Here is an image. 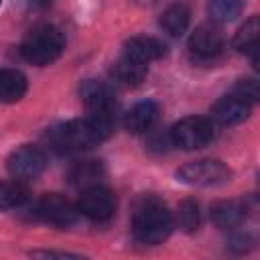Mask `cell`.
Returning a JSON list of instances; mask_svg holds the SVG:
<instances>
[{
  "label": "cell",
  "mask_w": 260,
  "mask_h": 260,
  "mask_svg": "<svg viewBox=\"0 0 260 260\" xmlns=\"http://www.w3.org/2000/svg\"><path fill=\"white\" fill-rule=\"evenodd\" d=\"M28 81L18 69H0V104H14L24 98Z\"/></svg>",
  "instance_id": "16"
},
{
  "label": "cell",
  "mask_w": 260,
  "mask_h": 260,
  "mask_svg": "<svg viewBox=\"0 0 260 260\" xmlns=\"http://www.w3.org/2000/svg\"><path fill=\"white\" fill-rule=\"evenodd\" d=\"M244 0H209L207 12L213 22H232L240 16Z\"/></svg>",
  "instance_id": "21"
},
{
  "label": "cell",
  "mask_w": 260,
  "mask_h": 260,
  "mask_svg": "<svg viewBox=\"0 0 260 260\" xmlns=\"http://www.w3.org/2000/svg\"><path fill=\"white\" fill-rule=\"evenodd\" d=\"M28 187L24 185V181H2L0 183V211L6 209H16L20 205H24L28 201Z\"/></svg>",
  "instance_id": "20"
},
{
  "label": "cell",
  "mask_w": 260,
  "mask_h": 260,
  "mask_svg": "<svg viewBox=\"0 0 260 260\" xmlns=\"http://www.w3.org/2000/svg\"><path fill=\"white\" fill-rule=\"evenodd\" d=\"M213 138H215V126L209 118L203 116H187L179 120L169 132V140L183 150L203 148Z\"/></svg>",
  "instance_id": "5"
},
{
  "label": "cell",
  "mask_w": 260,
  "mask_h": 260,
  "mask_svg": "<svg viewBox=\"0 0 260 260\" xmlns=\"http://www.w3.org/2000/svg\"><path fill=\"white\" fill-rule=\"evenodd\" d=\"M258 32H260V20L258 16H250L236 32L234 37V47L240 53L252 55V61L256 63V51H258Z\"/></svg>",
  "instance_id": "18"
},
{
  "label": "cell",
  "mask_w": 260,
  "mask_h": 260,
  "mask_svg": "<svg viewBox=\"0 0 260 260\" xmlns=\"http://www.w3.org/2000/svg\"><path fill=\"white\" fill-rule=\"evenodd\" d=\"M250 116V104L238 95H223L211 106V118L223 126H236Z\"/></svg>",
  "instance_id": "11"
},
{
  "label": "cell",
  "mask_w": 260,
  "mask_h": 260,
  "mask_svg": "<svg viewBox=\"0 0 260 260\" xmlns=\"http://www.w3.org/2000/svg\"><path fill=\"white\" fill-rule=\"evenodd\" d=\"M45 140L57 152H81L98 146L104 138L93 128V124L87 118H83V120H67L49 128Z\"/></svg>",
  "instance_id": "3"
},
{
  "label": "cell",
  "mask_w": 260,
  "mask_h": 260,
  "mask_svg": "<svg viewBox=\"0 0 260 260\" xmlns=\"http://www.w3.org/2000/svg\"><path fill=\"white\" fill-rule=\"evenodd\" d=\"M134 2H138V4H142V6H146V4H152L154 0H134Z\"/></svg>",
  "instance_id": "27"
},
{
  "label": "cell",
  "mask_w": 260,
  "mask_h": 260,
  "mask_svg": "<svg viewBox=\"0 0 260 260\" xmlns=\"http://www.w3.org/2000/svg\"><path fill=\"white\" fill-rule=\"evenodd\" d=\"M244 217H246V207L240 201L223 199L211 205V221L219 230H234L244 221Z\"/></svg>",
  "instance_id": "14"
},
{
  "label": "cell",
  "mask_w": 260,
  "mask_h": 260,
  "mask_svg": "<svg viewBox=\"0 0 260 260\" xmlns=\"http://www.w3.org/2000/svg\"><path fill=\"white\" fill-rule=\"evenodd\" d=\"M175 177L177 181L191 187H217L225 185L232 179V171L217 158H199L179 167Z\"/></svg>",
  "instance_id": "4"
},
{
  "label": "cell",
  "mask_w": 260,
  "mask_h": 260,
  "mask_svg": "<svg viewBox=\"0 0 260 260\" xmlns=\"http://www.w3.org/2000/svg\"><path fill=\"white\" fill-rule=\"evenodd\" d=\"M104 175H106V171L100 160H81V162H75L73 169L69 171V181L73 187L83 191V189L102 185Z\"/></svg>",
  "instance_id": "15"
},
{
  "label": "cell",
  "mask_w": 260,
  "mask_h": 260,
  "mask_svg": "<svg viewBox=\"0 0 260 260\" xmlns=\"http://www.w3.org/2000/svg\"><path fill=\"white\" fill-rule=\"evenodd\" d=\"M24 4L30 8V10H45L53 4V0H24Z\"/></svg>",
  "instance_id": "26"
},
{
  "label": "cell",
  "mask_w": 260,
  "mask_h": 260,
  "mask_svg": "<svg viewBox=\"0 0 260 260\" xmlns=\"http://www.w3.org/2000/svg\"><path fill=\"white\" fill-rule=\"evenodd\" d=\"M173 230V215L156 195H142L132 211V234L140 244H162Z\"/></svg>",
  "instance_id": "1"
},
{
  "label": "cell",
  "mask_w": 260,
  "mask_h": 260,
  "mask_svg": "<svg viewBox=\"0 0 260 260\" xmlns=\"http://www.w3.org/2000/svg\"><path fill=\"white\" fill-rule=\"evenodd\" d=\"M65 49V35L55 24H41L28 30L20 43V55L24 61L37 67L51 65L61 57Z\"/></svg>",
  "instance_id": "2"
},
{
  "label": "cell",
  "mask_w": 260,
  "mask_h": 260,
  "mask_svg": "<svg viewBox=\"0 0 260 260\" xmlns=\"http://www.w3.org/2000/svg\"><path fill=\"white\" fill-rule=\"evenodd\" d=\"M158 104L152 102V100H146V102H138L128 114H126V120H124V126L128 132L132 134H144L148 132L156 120H158Z\"/></svg>",
  "instance_id": "13"
},
{
  "label": "cell",
  "mask_w": 260,
  "mask_h": 260,
  "mask_svg": "<svg viewBox=\"0 0 260 260\" xmlns=\"http://www.w3.org/2000/svg\"><path fill=\"white\" fill-rule=\"evenodd\" d=\"M191 20V10L185 2H175L171 6L165 8L162 16H160V26L165 32H169L171 37H181Z\"/></svg>",
  "instance_id": "17"
},
{
  "label": "cell",
  "mask_w": 260,
  "mask_h": 260,
  "mask_svg": "<svg viewBox=\"0 0 260 260\" xmlns=\"http://www.w3.org/2000/svg\"><path fill=\"white\" fill-rule=\"evenodd\" d=\"M79 98L87 108V114H102V112H112L116 110L114 95L110 87L102 81L95 79H85L79 85Z\"/></svg>",
  "instance_id": "10"
},
{
  "label": "cell",
  "mask_w": 260,
  "mask_h": 260,
  "mask_svg": "<svg viewBox=\"0 0 260 260\" xmlns=\"http://www.w3.org/2000/svg\"><path fill=\"white\" fill-rule=\"evenodd\" d=\"M177 223L183 232L191 234L199 228V205L193 199H183L177 207Z\"/></svg>",
  "instance_id": "22"
},
{
  "label": "cell",
  "mask_w": 260,
  "mask_h": 260,
  "mask_svg": "<svg viewBox=\"0 0 260 260\" xmlns=\"http://www.w3.org/2000/svg\"><path fill=\"white\" fill-rule=\"evenodd\" d=\"M79 209L63 195L59 193H47L43 195L35 205V215L47 223L67 228L77 219Z\"/></svg>",
  "instance_id": "7"
},
{
  "label": "cell",
  "mask_w": 260,
  "mask_h": 260,
  "mask_svg": "<svg viewBox=\"0 0 260 260\" xmlns=\"http://www.w3.org/2000/svg\"><path fill=\"white\" fill-rule=\"evenodd\" d=\"M230 246L232 248H236L238 252H244V250H248L250 246H252V238L250 236H236V238H232V242H230Z\"/></svg>",
  "instance_id": "25"
},
{
  "label": "cell",
  "mask_w": 260,
  "mask_h": 260,
  "mask_svg": "<svg viewBox=\"0 0 260 260\" xmlns=\"http://www.w3.org/2000/svg\"><path fill=\"white\" fill-rule=\"evenodd\" d=\"M234 95H238L240 100L252 104L258 100V81L256 79H240L236 83V89H234Z\"/></svg>",
  "instance_id": "23"
},
{
  "label": "cell",
  "mask_w": 260,
  "mask_h": 260,
  "mask_svg": "<svg viewBox=\"0 0 260 260\" xmlns=\"http://www.w3.org/2000/svg\"><path fill=\"white\" fill-rule=\"evenodd\" d=\"M165 53H167L165 43L154 37H132L124 45V57L138 61L142 65H148L150 61L160 59Z\"/></svg>",
  "instance_id": "12"
},
{
  "label": "cell",
  "mask_w": 260,
  "mask_h": 260,
  "mask_svg": "<svg viewBox=\"0 0 260 260\" xmlns=\"http://www.w3.org/2000/svg\"><path fill=\"white\" fill-rule=\"evenodd\" d=\"M187 47H189V53L195 59H201V61L213 59L223 51V32L213 22L199 24L191 32V37L187 41Z\"/></svg>",
  "instance_id": "9"
},
{
  "label": "cell",
  "mask_w": 260,
  "mask_h": 260,
  "mask_svg": "<svg viewBox=\"0 0 260 260\" xmlns=\"http://www.w3.org/2000/svg\"><path fill=\"white\" fill-rule=\"evenodd\" d=\"M47 167V156L41 148L32 144H22L10 152L6 160L8 173L18 181H35L43 175Z\"/></svg>",
  "instance_id": "6"
},
{
  "label": "cell",
  "mask_w": 260,
  "mask_h": 260,
  "mask_svg": "<svg viewBox=\"0 0 260 260\" xmlns=\"http://www.w3.org/2000/svg\"><path fill=\"white\" fill-rule=\"evenodd\" d=\"M77 209L91 221H108L116 211V197L110 189L95 185L81 191Z\"/></svg>",
  "instance_id": "8"
},
{
  "label": "cell",
  "mask_w": 260,
  "mask_h": 260,
  "mask_svg": "<svg viewBox=\"0 0 260 260\" xmlns=\"http://www.w3.org/2000/svg\"><path fill=\"white\" fill-rule=\"evenodd\" d=\"M28 256L32 258H81V254H73V252H63V250H30Z\"/></svg>",
  "instance_id": "24"
},
{
  "label": "cell",
  "mask_w": 260,
  "mask_h": 260,
  "mask_svg": "<svg viewBox=\"0 0 260 260\" xmlns=\"http://www.w3.org/2000/svg\"><path fill=\"white\" fill-rule=\"evenodd\" d=\"M146 73H148L146 65H142V63H138V61H132V59H128V57H124V55H122V57L114 63V67H112L114 79L120 81L122 85H138L140 81H144Z\"/></svg>",
  "instance_id": "19"
}]
</instances>
